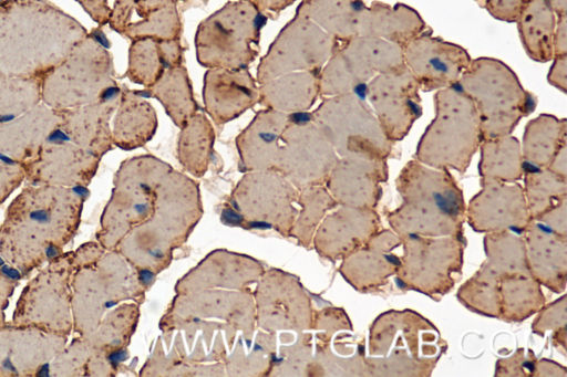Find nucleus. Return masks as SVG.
Returning a JSON list of instances; mask_svg holds the SVG:
<instances>
[{"label": "nucleus", "instance_id": "obj_30", "mask_svg": "<svg viewBox=\"0 0 567 377\" xmlns=\"http://www.w3.org/2000/svg\"><path fill=\"white\" fill-rule=\"evenodd\" d=\"M493 18L513 23L527 0H476Z\"/></svg>", "mask_w": 567, "mask_h": 377}, {"label": "nucleus", "instance_id": "obj_4", "mask_svg": "<svg viewBox=\"0 0 567 377\" xmlns=\"http://www.w3.org/2000/svg\"><path fill=\"white\" fill-rule=\"evenodd\" d=\"M457 85L475 106L483 139L512 134L537 104L515 72L494 57L472 60Z\"/></svg>", "mask_w": 567, "mask_h": 377}, {"label": "nucleus", "instance_id": "obj_27", "mask_svg": "<svg viewBox=\"0 0 567 377\" xmlns=\"http://www.w3.org/2000/svg\"><path fill=\"white\" fill-rule=\"evenodd\" d=\"M498 275L485 263L460 286L457 297L468 310L489 317L501 316Z\"/></svg>", "mask_w": 567, "mask_h": 377}, {"label": "nucleus", "instance_id": "obj_13", "mask_svg": "<svg viewBox=\"0 0 567 377\" xmlns=\"http://www.w3.org/2000/svg\"><path fill=\"white\" fill-rule=\"evenodd\" d=\"M388 160L364 155L339 157L327 178V190L340 206L375 209L388 180Z\"/></svg>", "mask_w": 567, "mask_h": 377}, {"label": "nucleus", "instance_id": "obj_26", "mask_svg": "<svg viewBox=\"0 0 567 377\" xmlns=\"http://www.w3.org/2000/svg\"><path fill=\"white\" fill-rule=\"evenodd\" d=\"M524 195L532 219L567 198V177H561L548 168L524 166Z\"/></svg>", "mask_w": 567, "mask_h": 377}, {"label": "nucleus", "instance_id": "obj_39", "mask_svg": "<svg viewBox=\"0 0 567 377\" xmlns=\"http://www.w3.org/2000/svg\"><path fill=\"white\" fill-rule=\"evenodd\" d=\"M1 272H2L6 276H8L9 279H12V280H17V279H19V277H20V273H19V271H17L16 269H12V268H10L9 265H6V264H3V265L1 266Z\"/></svg>", "mask_w": 567, "mask_h": 377}, {"label": "nucleus", "instance_id": "obj_2", "mask_svg": "<svg viewBox=\"0 0 567 377\" xmlns=\"http://www.w3.org/2000/svg\"><path fill=\"white\" fill-rule=\"evenodd\" d=\"M401 203L386 213L399 237L462 235L466 220L463 191L449 169L434 168L411 159L395 179Z\"/></svg>", "mask_w": 567, "mask_h": 377}, {"label": "nucleus", "instance_id": "obj_36", "mask_svg": "<svg viewBox=\"0 0 567 377\" xmlns=\"http://www.w3.org/2000/svg\"><path fill=\"white\" fill-rule=\"evenodd\" d=\"M566 142L561 144V146L558 148L557 153L553 157L550 164L548 165V169L554 171L555 174L567 177V146Z\"/></svg>", "mask_w": 567, "mask_h": 377}, {"label": "nucleus", "instance_id": "obj_22", "mask_svg": "<svg viewBox=\"0 0 567 377\" xmlns=\"http://www.w3.org/2000/svg\"><path fill=\"white\" fill-rule=\"evenodd\" d=\"M478 172L481 184L516 182L523 178L524 160L520 143L512 134L482 139Z\"/></svg>", "mask_w": 567, "mask_h": 377}, {"label": "nucleus", "instance_id": "obj_41", "mask_svg": "<svg viewBox=\"0 0 567 377\" xmlns=\"http://www.w3.org/2000/svg\"><path fill=\"white\" fill-rule=\"evenodd\" d=\"M2 367L9 371L17 373L16 367L12 365L9 358H6L2 363Z\"/></svg>", "mask_w": 567, "mask_h": 377}, {"label": "nucleus", "instance_id": "obj_16", "mask_svg": "<svg viewBox=\"0 0 567 377\" xmlns=\"http://www.w3.org/2000/svg\"><path fill=\"white\" fill-rule=\"evenodd\" d=\"M340 42L300 12L280 31L269 49L271 59L289 56L293 67L319 71L336 52Z\"/></svg>", "mask_w": 567, "mask_h": 377}, {"label": "nucleus", "instance_id": "obj_31", "mask_svg": "<svg viewBox=\"0 0 567 377\" xmlns=\"http://www.w3.org/2000/svg\"><path fill=\"white\" fill-rule=\"evenodd\" d=\"M566 208H567V198L561 200L555 207L543 213L537 219L553 230L557 231L561 234H567L566 232Z\"/></svg>", "mask_w": 567, "mask_h": 377}, {"label": "nucleus", "instance_id": "obj_6", "mask_svg": "<svg viewBox=\"0 0 567 377\" xmlns=\"http://www.w3.org/2000/svg\"><path fill=\"white\" fill-rule=\"evenodd\" d=\"M311 119L340 157L364 155L388 160L394 153V143L385 136L370 105L358 92L328 96Z\"/></svg>", "mask_w": 567, "mask_h": 377}, {"label": "nucleus", "instance_id": "obj_24", "mask_svg": "<svg viewBox=\"0 0 567 377\" xmlns=\"http://www.w3.org/2000/svg\"><path fill=\"white\" fill-rule=\"evenodd\" d=\"M486 253L485 264L499 279L513 276H532L526 255L524 238L504 230L487 232L484 238Z\"/></svg>", "mask_w": 567, "mask_h": 377}, {"label": "nucleus", "instance_id": "obj_32", "mask_svg": "<svg viewBox=\"0 0 567 377\" xmlns=\"http://www.w3.org/2000/svg\"><path fill=\"white\" fill-rule=\"evenodd\" d=\"M553 64L548 71L547 80L558 91L567 92V55L553 57Z\"/></svg>", "mask_w": 567, "mask_h": 377}, {"label": "nucleus", "instance_id": "obj_37", "mask_svg": "<svg viewBox=\"0 0 567 377\" xmlns=\"http://www.w3.org/2000/svg\"><path fill=\"white\" fill-rule=\"evenodd\" d=\"M29 217L39 223H48L50 221V213L44 209H35L30 212Z\"/></svg>", "mask_w": 567, "mask_h": 377}, {"label": "nucleus", "instance_id": "obj_35", "mask_svg": "<svg viewBox=\"0 0 567 377\" xmlns=\"http://www.w3.org/2000/svg\"><path fill=\"white\" fill-rule=\"evenodd\" d=\"M252 3L264 14L278 13L297 0H246Z\"/></svg>", "mask_w": 567, "mask_h": 377}, {"label": "nucleus", "instance_id": "obj_17", "mask_svg": "<svg viewBox=\"0 0 567 377\" xmlns=\"http://www.w3.org/2000/svg\"><path fill=\"white\" fill-rule=\"evenodd\" d=\"M530 275L560 293L567 281V234L558 233L538 220H530L523 232Z\"/></svg>", "mask_w": 567, "mask_h": 377}, {"label": "nucleus", "instance_id": "obj_29", "mask_svg": "<svg viewBox=\"0 0 567 377\" xmlns=\"http://www.w3.org/2000/svg\"><path fill=\"white\" fill-rule=\"evenodd\" d=\"M566 328V297L563 295L559 300L539 310V314L533 323V332L543 336L547 331Z\"/></svg>", "mask_w": 567, "mask_h": 377}, {"label": "nucleus", "instance_id": "obj_7", "mask_svg": "<svg viewBox=\"0 0 567 377\" xmlns=\"http://www.w3.org/2000/svg\"><path fill=\"white\" fill-rule=\"evenodd\" d=\"M400 238L403 255L396 281L434 300L447 294L462 274L463 237L408 234Z\"/></svg>", "mask_w": 567, "mask_h": 377}, {"label": "nucleus", "instance_id": "obj_8", "mask_svg": "<svg viewBox=\"0 0 567 377\" xmlns=\"http://www.w3.org/2000/svg\"><path fill=\"white\" fill-rule=\"evenodd\" d=\"M266 21V15L246 0L224 4L198 25V56L229 65L252 59Z\"/></svg>", "mask_w": 567, "mask_h": 377}, {"label": "nucleus", "instance_id": "obj_21", "mask_svg": "<svg viewBox=\"0 0 567 377\" xmlns=\"http://www.w3.org/2000/svg\"><path fill=\"white\" fill-rule=\"evenodd\" d=\"M556 19L549 0H527L522 8L516 23L522 44L532 60L540 63L553 60Z\"/></svg>", "mask_w": 567, "mask_h": 377}, {"label": "nucleus", "instance_id": "obj_18", "mask_svg": "<svg viewBox=\"0 0 567 377\" xmlns=\"http://www.w3.org/2000/svg\"><path fill=\"white\" fill-rule=\"evenodd\" d=\"M380 231L375 209L341 206L328 216L319 231L320 250L332 259L346 258Z\"/></svg>", "mask_w": 567, "mask_h": 377}, {"label": "nucleus", "instance_id": "obj_34", "mask_svg": "<svg viewBox=\"0 0 567 377\" xmlns=\"http://www.w3.org/2000/svg\"><path fill=\"white\" fill-rule=\"evenodd\" d=\"M554 56L567 55V14L557 15L553 36Z\"/></svg>", "mask_w": 567, "mask_h": 377}, {"label": "nucleus", "instance_id": "obj_23", "mask_svg": "<svg viewBox=\"0 0 567 377\" xmlns=\"http://www.w3.org/2000/svg\"><path fill=\"white\" fill-rule=\"evenodd\" d=\"M566 119L540 114L525 127L520 144L524 166L546 168L564 142L567 140Z\"/></svg>", "mask_w": 567, "mask_h": 377}, {"label": "nucleus", "instance_id": "obj_42", "mask_svg": "<svg viewBox=\"0 0 567 377\" xmlns=\"http://www.w3.org/2000/svg\"><path fill=\"white\" fill-rule=\"evenodd\" d=\"M38 376H49V364H44L37 373Z\"/></svg>", "mask_w": 567, "mask_h": 377}, {"label": "nucleus", "instance_id": "obj_28", "mask_svg": "<svg viewBox=\"0 0 567 377\" xmlns=\"http://www.w3.org/2000/svg\"><path fill=\"white\" fill-rule=\"evenodd\" d=\"M40 102V78L0 75V125L16 119Z\"/></svg>", "mask_w": 567, "mask_h": 377}, {"label": "nucleus", "instance_id": "obj_3", "mask_svg": "<svg viewBox=\"0 0 567 377\" xmlns=\"http://www.w3.org/2000/svg\"><path fill=\"white\" fill-rule=\"evenodd\" d=\"M434 104L435 116L421 136L414 158L464 174L483 139L475 106L457 84L436 91Z\"/></svg>", "mask_w": 567, "mask_h": 377}, {"label": "nucleus", "instance_id": "obj_1", "mask_svg": "<svg viewBox=\"0 0 567 377\" xmlns=\"http://www.w3.org/2000/svg\"><path fill=\"white\" fill-rule=\"evenodd\" d=\"M87 34L50 0H0V75L41 78Z\"/></svg>", "mask_w": 567, "mask_h": 377}, {"label": "nucleus", "instance_id": "obj_15", "mask_svg": "<svg viewBox=\"0 0 567 377\" xmlns=\"http://www.w3.org/2000/svg\"><path fill=\"white\" fill-rule=\"evenodd\" d=\"M401 238L392 230L378 231L361 248L344 258L343 277L361 293L374 292L396 274L401 259L393 250Z\"/></svg>", "mask_w": 567, "mask_h": 377}, {"label": "nucleus", "instance_id": "obj_38", "mask_svg": "<svg viewBox=\"0 0 567 377\" xmlns=\"http://www.w3.org/2000/svg\"><path fill=\"white\" fill-rule=\"evenodd\" d=\"M556 15L567 14V0H549Z\"/></svg>", "mask_w": 567, "mask_h": 377}, {"label": "nucleus", "instance_id": "obj_11", "mask_svg": "<svg viewBox=\"0 0 567 377\" xmlns=\"http://www.w3.org/2000/svg\"><path fill=\"white\" fill-rule=\"evenodd\" d=\"M402 57L423 92H436L457 84L472 61L463 46L426 30L402 46Z\"/></svg>", "mask_w": 567, "mask_h": 377}, {"label": "nucleus", "instance_id": "obj_33", "mask_svg": "<svg viewBox=\"0 0 567 377\" xmlns=\"http://www.w3.org/2000/svg\"><path fill=\"white\" fill-rule=\"evenodd\" d=\"M99 25L109 23L111 8L107 0H74Z\"/></svg>", "mask_w": 567, "mask_h": 377}, {"label": "nucleus", "instance_id": "obj_5", "mask_svg": "<svg viewBox=\"0 0 567 377\" xmlns=\"http://www.w3.org/2000/svg\"><path fill=\"white\" fill-rule=\"evenodd\" d=\"M112 57L101 35L90 33L40 78L41 102L54 111L107 102L114 97Z\"/></svg>", "mask_w": 567, "mask_h": 377}, {"label": "nucleus", "instance_id": "obj_40", "mask_svg": "<svg viewBox=\"0 0 567 377\" xmlns=\"http://www.w3.org/2000/svg\"><path fill=\"white\" fill-rule=\"evenodd\" d=\"M44 252H45V255L48 258H53V256H56L59 254V250L55 247H53V245L47 247Z\"/></svg>", "mask_w": 567, "mask_h": 377}, {"label": "nucleus", "instance_id": "obj_9", "mask_svg": "<svg viewBox=\"0 0 567 377\" xmlns=\"http://www.w3.org/2000/svg\"><path fill=\"white\" fill-rule=\"evenodd\" d=\"M403 63L402 46L359 35L341 42L320 71V93L332 96L358 92L378 74Z\"/></svg>", "mask_w": 567, "mask_h": 377}, {"label": "nucleus", "instance_id": "obj_14", "mask_svg": "<svg viewBox=\"0 0 567 377\" xmlns=\"http://www.w3.org/2000/svg\"><path fill=\"white\" fill-rule=\"evenodd\" d=\"M177 0H115L110 27L131 39L177 40L182 22Z\"/></svg>", "mask_w": 567, "mask_h": 377}, {"label": "nucleus", "instance_id": "obj_25", "mask_svg": "<svg viewBox=\"0 0 567 377\" xmlns=\"http://www.w3.org/2000/svg\"><path fill=\"white\" fill-rule=\"evenodd\" d=\"M499 292V318L508 322L524 321L545 305L542 285L533 276L503 277Z\"/></svg>", "mask_w": 567, "mask_h": 377}, {"label": "nucleus", "instance_id": "obj_19", "mask_svg": "<svg viewBox=\"0 0 567 377\" xmlns=\"http://www.w3.org/2000/svg\"><path fill=\"white\" fill-rule=\"evenodd\" d=\"M297 11L339 42L364 35L368 17L364 0H303Z\"/></svg>", "mask_w": 567, "mask_h": 377}, {"label": "nucleus", "instance_id": "obj_20", "mask_svg": "<svg viewBox=\"0 0 567 377\" xmlns=\"http://www.w3.org/2000/svg\"><path fill=\"white\" fill-rule=\"evenodd\" d=\"M364 35L380 38L403 46L426 30L420 13L404 3L393 6L373 1L368 6Z\"/></svg>", "mask_w": 567, "mask_h": 377}, {"label": "nucleus", "instance_id": "obj_12", "mask_svg": "<svg viewBox=\"0 0 567 377\" xmlns=\"http://www.w3.org/2000/svg\"><path fill=\"white\" fill-rule=\"evenodd\" d=\"M481 186L466 206V220L474 231L523 233L532 220L523 186L498 181Z\"/></svg>", "mask_w": 567, "mask_h": 377}, {"label": "nucleus", "instance_id": "obj_10", "mask_svg": "<svg viewBox=\"0 0 567 377\" xmlns=\"http://www.w3.org/2000/svg\"><path fill=\"white\" fill-rule=\"evenodd\" d=\"M369 105L385 136L402 140L422 115L420 87L402 63L375 75L364 87Z\"/></svg>", "mask_w": 567, "mask_h": 377}, {"label": "nucleus", "instance_id": "obj_43", "mask_svg": "<svg viewBox=\"0 0 567 377\" xmlns=\"http://www.w3.org/2000/svg\"><path fill=\"white\" fill-rule=\"evenodd\" d=\"M4 264V261L2 258H0V266H2Z\"/></svg>", "mask_w": 567, "mask_h": 377}]
</instances>
